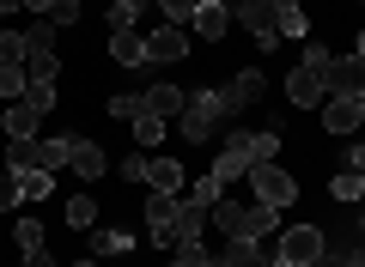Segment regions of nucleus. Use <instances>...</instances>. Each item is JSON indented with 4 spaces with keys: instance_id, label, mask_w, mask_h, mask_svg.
Here are the masks:
<instances>
[{
    "instance_id": "393cba45",
    "label": "nucleus",
    "mask_w": 365,
    "mask_h": 267,
    "mask_svg": "<svg viewBox=\"0 0 365 267\" xmlns=\"http://www.w3.org/2000/svg\"><path fill=\"white\" fill-rule=\"evenodd\" d=\"M134 231H91V255H128Z\"/></svg>"
},
{
    "instance_id": "7c9ffc66",
    "label": "nucleus",
    "mask_w": 365,
    "mask_h": 267,
    "mask_svg": "<svg viewBox=\"0 0 365 267\" xmlns=\"http://www.w3.org/2000/svg\"><path fill=\"white\" fill-rule=\"evenodd\" d=\"M140 19V0H110V31H134Z\"/></svg>"
},
{
    "instance_id": "412c9836",
    "label": "nucleus",
    "mask_w": 365,
    "mask_h": 267,
    "mask_svg": "<svg viewBox=\"0 0 365 267\" xmlns=\"http://www.w3.org/2000/svg\"><path fill=\"white\" fill-rule=\"evenodd\" d=\"M25 55H31V37L6 25V31H0V67H25Z\"/></svg>"
},
{
    "instance_id": "864d4df0",
    "label": "nucleus",
    "mask_w": 365,
    "mask_h": 267,
    "mask_svg": "<svg viewBox=\"0 0 365 267\" xmlns=\"http://www.w3.org/2000/svg\"><path fill=\"white\" fill-rule=\"evenodd\" d=\"M79 267H98V261H79Z\"/></svg>"
},
{
    "instance_id": "c9c22d12",
    "label": "nucleus",
    "mask_w": 365,
    "mask_h": 267,
    "mask_svg": "<svg viewBox=\"0 0 365 267\" xmlns=\"http://www.w3.org/2000/svg\"><path fill=\"white\" fill-rule=\"evenodd\" d=\"M43 19H49V25H61V31H67V25H79V0H55Z\"/></svg>"
},
{
    "instance_id": "5701e85b",
    "label": "nucleus",
    "mask_w": 365,
    "mask_h": 267,
    "mask_svg": "<svg viewBox=\"0 0 365 267\" xmlns=\"http://www.w3.org/2000/svg\"><path fill=\"white\" fill-rule=\"evenodd\" d=\"M274 31H280V43H287V37H304V31H311L304 6H274Z\"/></svg>"
},
{
    "instance_id": "f3484780",
    "label": "nucleus",
    "mask_w": 365,
    "mask_h": 267,
    "mask_svg": "<svg viewBox=\"0 0 365 267\" xmlns=\"http://www.w3.org/2000/svg\"><path fill=\"white\" fill-rule=\"evenodd\" d=\"M55 73H61V55L55 49H31L25 55V79L31 85H55Z\"/></svg>"
},
{
    "instance_id": "e433bc0d",
    "label": "nucleus",
    "mask_w": 365,
    "mask_h": 267,
    "mask_svg": "<svg viewBox=\"0 0 365 267\" xmlns=\"http://www.w3.org/2000/svg\"><path fill=\"white\" fill-rule=\"evenodd\" d=\"M25 37H31V49H55V37H61V25H49V19H37V25H31Z\"/></svg>"
},
{
    "instance_id": "bb28decb",
    "label": "nucleus",
    "mask_w": 365,
    "mask_h": 267,
    "mask_svg": "<svg viewBox=\"0 0 365 267\" xmlns=\"http://www.w3.org/2000/svg\"><path fill=\"white\" fill-rule=\"evenodd\" d=\"M6 170H13V177L37 170V140H13V146H6Z\"/></svg>"
},
{
    "instance_id": "a19ab883",
    "label": "nucleus",
    "mask_w": 365,
    "mask_h": 267,
    "mask_svg": "<svg viewBox=\"0 0 365 267\" xmlns=\"http://www.w3.org/2000/svg\"><path fill=\"white\" fill-rule=\"evenodd\" d=\"M31 79H25V67H0V98H19Z\"/></svg>"
},
{
    "instance_id": "6e6d98bb",
    "label": "nucleus",
    "mask_w": 365,
    "mask_h": 267,
    "mask_svg": "<svg viewBox=\"0 0 365 267\" xmlns=\"http://www.w3.org/2000/svg\"><path fill=\"white\" fill-rule=\"evenodd\" d=\"M311 267H329V261H311Z\"/></svg>"
},
{
    "instance_id": "20e7f679",
    "label": "nucleus",
    "mask_w": 365,
    "mask_h": 267,
    "mask_svg": "<svg viewBox=\"0 0 365 267\" xmlns=\"http://www.w3.org/2000/svg\"><path fill=\"white\" fill-rule=\"evenodd\" d=\"M280 261H287V267H311V261H323V231H317V225H292V231H280Z\"/></svg>"
},
{
    "instance_id": "c85d7f7f",
    "label": "nucleus",
    "mask_w": 365,
    "mask_h": 267,
    "mask_svg": "<svg viewBox=\"0 0 365 267\" xmlns=\"http://www.w3.org/2000/svg\"><path fill=\"white\" fill-rule=\"evenodd\" d=\"M67 225L91 231V225H98V201H91V194H79V201H67Z\"/></svg>"
},
{
    "instance_id": "b1692460",
    "label": "nucleus",
    "mask_w": 365,
    "mask_h": 267,
    "mask_svg": "<svg viewBox=\"0 0 365 267\" xmlns=\"http://www.w3.org/2000/svg\"><path fill=\"white\" fill-rule=\"evenodd\" d=\"M6 134H13V140H31V134H37V110H31L25 98L6 110Z\"/></svg>"
},
{
    "instance_id": "4d7b16f0",
    "label": "nucleus",
    "mask_w": 365,
    "mask_h": 267,
    "mask_svg": "<svg viewBox=\"0 0 365 267\" xmlns=\"http://www.w3.org/2000/svg\"><path fill=\"white\" fill-rule=\"evenodd\" d=\"M359 6H365V0H359Z\"/></svg>"
},
{
    "instance_id": "ea45409f",
    "label": "nucleus",
    "mask_w": 365,
    "mask_h": 267,
    "mask_svg": "<svg viewBox=\"0 0 365 267\" xmlns=\"http://www.w3.org/2000/svg\"><path fill=\"white\" fill-rule=\"evenodd\" d=\"M13 237H19V249H43V225H37V219H19Z\"/></svg>"
},
{
    "instance_id": "4c0bfd02",
    "label": "nucleus",
    "mask_w": 365,
    "mask_h": 267,
    "mask_svg": "<svg viewBox=\"0 0 365 267\" xmlns=\"http://www.w3.org/2000/svg\"><path fill=\"white\" fill-rule=\"evenodd\" d=\"M19 189H25V201H43V194H49V170H25Z\"/></svg>"
},
{
    "instance_id": "58836bf2",
    "label": "nucleus",
    "mask_w": 365,
    "mask_h": 267,
    "mask_svg": "<svg viewBox=\"0 0 365 267\" xmlns=\"http://www.w3.org/2000/svg\"><path fill=\"white\" fill-rule=\"evenodd\" d=\"M170 267H207V249H201V243H177Z\"/></svg>"
},
{
    "instance_id": "f704fd0d",
    "label": "nucleus",
    "mask_w": 365,
    "mask_h": 267,
    "mask_svg": "<svg viewBox=\"0 0 365 267\" xmlns=\"http://www.w3.org/2000/svg\"><path fill=\"white\" fill-rule=\"evenodd\" d=\"M158 6H165V25H189V19H195V0H158Z\"/></svg>"
},
{
    "instance_id": "dca6fc26",
    "label": "nucleus",
    "mask_w": 365,
    "mask_h": 267,
    "mask_svg": "<svg viewBox=\"0 0 365 267\" xmlns=\"http://www.w3.org/2000/svg\"><path fill=\"white\" fill-rule=\"evenodd\" d=\"M140 98H146V115H158V122H165V115H182L189 91H182V85H146Z\"/></svg>"
},
{
    "instance_id": "4be33fe9",
    "label": "nucleus",
    "mask_w": 365,
    "mask_h": 267,
    "mask_svg": "<svg viewBox=\"0 0 365 267\" xmlns=\"http://www.w3.org/2000/svg\"><path fill=\"white\" fill-rule=\"evenodd\" d=\"M67 152H73V140H61V134H55V140H37V170H61L67 164Z\"/></svg>"
},
{
    "instance_id": "423d86ee",
    "label": "nucleus",
    "mask_w": 365,
    "mask_h": 267,
    "mask_svg": "<svg viewBox=\"0 0 365 267\" xmlns=\"http://www.w3.org/2000/svg\"><path fill=\"white\" fill-rule=\"evenodd\" d=\"M140 55H146V67H170V61L189 55V37H182L177 25H158L153 37H140Z\"/></svg>"
},
{
    "instance_id": "6e6552de",
    "label": "nucleus",
    "mask_w": 365,
    "mask_h": 267,
    "mask_svg": "<svg viewBox=\"0 0 365 267\" xmlns=\"http://www.w3.org/2000/svg\"><path fill=\"white\" fill-rule=\"evenodd\" d=\"M323 261L329 267H365V231L359 225H341L335 237H323Z\"/></svg>"
},
{
    "instance_id": "f257e3e1",
    "label": "nucleus",
    "mask_w": 365,
    "mask_h": 267,
    "mask_svg": "<svg viewBox=\"0 0 365 267\" xmlns=\"http://www.w3.org/2000/svg\"><path fill=\"white\" fill-rule=\"evenodd\" d=\"M182 140H213V134H225V122H232V110H225L220 91H189V103H182Z\"/></svg>"
},
{
    "instance_id": "f8f14e48",
    "label": "nucleus",
    "mask_w": 365,
    "mask_h": 267,
    "mask_svg": "<svg viewBox=\"0 0 365 267\" xmlns=\"http://www.w3.org/2000/svg\"><path fill=\"white\" fill-rule=\"evenodd\" d=\"M274 206H244L237 213V231H232V243H262V237H274Z\"/></svg>"
},
{
    "instance_id": "7ed1b4c3",
    "label": "nucleus",
    "mask_w": 365,
    "mask_h": 267,
    "mask_svg": "<svg viewBox=\"0 0 365 267\" xmlns=\"http://www.w3.org/2000/svg\"><path fill=\"white\" fill-rule=\"evenodd\" d=\"M232 19L262 43V49H280V31H274V0H237Z\"/></svg>"
},
{
    "instance_id": "f03ea898",
    "label": "nucleus",
    "mask_w": 365,
    "mask_h": 267,
    "mask_svg": "<svg viewBox=\"0 0 365 267\" xmlns=\"http://www.w3.org/2000/svg\"><path fill=\"white\" fill-rule=\"evenodd\" d=\"M250 182H256V206H274V213H280V206L299 201V182L280 164H250Z\"/></svg>"
},
{
    "instance_id": "c03bdc74",
    "label": "nucleus",
    "mask_w": 365,
    "mask_h": 267,
    "mask_svg": "<svg viewBox=\"0 0 365 267\" xmlns=\"http://www.w3.org/2000/svg\"><path fill=\"white\" fill-rule=\"evenodd\" d=\"M146 164H153V158H140V152H128V158H122V177H128V182H146Z\"/></svg>"
},
{
    "instance_id": "a878e982",
    "label": "nucleus",
    "mask_w": 365,
    "mask_h": 267,
    "mask_svg": "<svg viewBox=\"0 0 365 267\" xmlns=\"http://www.w3.org/2000/svg\"><path fill=\"white\" fill-rule=\"evenodd\" d=\"M110 55H116V61H146V55H140V31H110Z\"/></svg>"
},
{
    "instance_id": "c756f323",
    "label": "nucleus",
    "mask_w": 365,
    "mask_h": 267,
    "mask_svg": "<svg viewBox=\"0 0 365 267\" xmlns=\"http://www.w3.org/2000/svg\"><path fill=\"white\" fill-rule=\"evenodd\" d=\"M237 177H250V164H244L237 152H220V164H213V182H225V189H232Z\"/></svg>"
},
{
    "instance_id": "37998d69",
    "label": "nucleus",
    "mask_w": 365,
    "mask_h": 267,
    "mask_svg": "<svg viewBox=\"0 0 365 267\" xmlns=\"http://www.w3.org/2000/svg\"><path fill=\"white\" fill-rule=\"evenodd\" d=\"M220 194H225V182H195V194H189V201H195V206H207V213H213V201H220Z\"/></svg>"
},
{
    "instance_id": "72a5a7b5",
    "label": "nucleus",
    "mask_w": 365,
    "mask_h": 267,
    "mask_svg": "<svg viewBox=\"0 0 365 267\" xmlns=\"http://www.w3.org/2000/svg\"><path fill=\"white\" fill-rule=\"evenodd\" d=\"M19 201H25V189H19V177H13V170H0V213H13Z\"/></svg>"
},
{
    "instance_id": "603ef678",
    "label": "nucleus",
    "mask_w": 365,
    "mask_h": 267,
    "mask_svg": "<svg viewBox=\"0 0 365 267\" xmlns=\"http://www.w3.org/2000/svg\"><path fill=\"white\" fill-rule=\"evenodd\" d=\"M274 6H299V0H274Z\"/></svg>"
},
{
    "instance_id": "4468645a",
    "label": "nucleus",
    "mask_w": 365,
    "mask_h": 267,
    "mask_svg": "<svg viewBox=\"0 0 365 267\" xmlns=\"http://www.w3.org/2000/svg\"><path fill=\"white\" fill-rule=\"evenodd\" d=\"M262 85H268V79H262L256 67H244L232 85H220V98H225V110H244V103H256V98H262Z\"/></svg>"
},
{
    "instance_id": "cd10ccee",
    "label": "nucleus",
    "mask_w": 365,
    "mask_h": 267,
    "mask_svg": "<svg viewBox=\"0 0 365 267\" xmlns=\"http://www.w3.org/2000/svg\"><path fill=\"white\" fill-rule=\"evenodd\" d=\"M329 194H335V201H347V206H353V201H359V194H365V177H359V170H341V177L329 182Z\"/></svg>"
},
{
    "instance_id": "5fc2aeb1",
    "label": "nucleus",
    "mask_w": 365,
    "mask_h": 267,
    "mask_svg": "<svg viewBox=\"0 0 365 267\" xmlns=\"http://www.w3.org/2000/svg\"><path fill=\"white\" fill-rule=\"evenodd\" d=\"M359 55H365V37H359Z\"/></svg>"
},
{
    "instance_id": "13d9d810",
    "label": "nucleus",
    "mask_w": 365,
    "mask_h": 267,
    "mask_svg": "<svg viewBox=\"0 0 365 267\" xmlns=\"http://www.w3.org/2000/svg\"><path fill=\"white\" fill-rule=\"evenodd\" d=\"M280 267H287V261H280Z\"/></svg>"
},
{
    "instance_id": "49530a36",
    "label": "nucleus",
    "mask_w": 365,
    "mask_h": 267,
    "mask_svg": "<svg viewBox=\"0 0 365 267\" xmlns=\"http://www.w3.org/2000/svg\"><path fill=\"white\" fill-rule=\"evenodd\" d=\"M25 267H55V255L49 249H25Z\"/></svg>"
},
{
    "instance_id": "0eeeda50",
    "label": "nucleus",
    "mask_w": 365,
    "mask_h": 267,
    "mask_svg": "<svg viewBox=\"0 0 365 267\" xmlns=\"http://www.w3.org/2000/svg\"><path fill=\"white\" fill-rule=\"evenodd\" d=\"M225 152H237L244 164H274L280 134H274V127H256V134H225Z\"/></svg>"
},
{
    "instance_id": "a211bd4d",
    "label": "nucleus",
    "mask_w": 365,
    "mask_h": 267,
    "mask_svg": "<svg viewBox=\"0 0 365 267\" xmlns=\"http://www.w3.org/2000/svg\"><path fill=\"white\" fill-rule=\"evenodd\" d=\"M323 122H329V134H353V127H359V103L329 98V103H323Z\"/></svg>"
},
{
    "instance_id": "9b49d317",
    "label": "nucleus",
    "mask_w": 365,
    "mask_h": 267,
    "mask_svg": "<svg viewBox=\"0 0 365 267\" xmlns=\"http://www.w3.org/2000/svg\"><path fill=\"white\" fill-rule=\"evenodd\" d=\"M225 261L232 267H280V237H262V243H232V249H225Z\"/></svg>"
},
{
    "instance_id": "09e8293b",
    "label": "nucleus",
    "mask_w": 365,
    "mask_h": 267,
    "mask_svg": "<svg viewBox=\"0 0 365 267\" xmlns=\"http://www.w3.org/2000/svg\"><path fill=\"white\" fill-rule=\"evenodd\" d=\"M49 6H55V0H25V13H37V19L49 13Z\"/></svg>"
},
{
    "instance_id": "79ce46f5",
    "label": "nucleus",
    "mask_w": 365,
    "mask_h": 267,
    "mask_svg": "<svg viewBox=\"0 0 365 267\" xmlns=\"http://www.w3.org/2000/svg\"><path fill=\"white\" fill-rule=\"evenodd\" d=\"M25 103H31L37 115H49V110H55V85H25Z\"/></svg>"
},
{
    "instance_id": "2f4dec72",
    "label": "nucleus",
    "mask_w": 365,
    "mask_h": 267,
    "mask_svg": "<svg viewBox=\"0 0 365 267\" xmlns=\"http://www.w3.org/2000/svg\"><path fill=\"white\" fill-rule=\"evenodd\" d=\"M110 115H116V122H128V115H146V98H134V91H116V98H110Z\"/></svg>"
},
{
    "instance_id": "aec40b11",
    "label": "nucleus",
    "mask_w": 365,
    "mask_h": 267,
    "mask_svg": "<svg viewBox=\"0 0 365 267\" xmlns=\"http://www.w3.org/2000/svg\"><path fill=\"white\" fill-rule=\"evenodd\" d=\"M146 182H153L158 194H177L182 189V164L177 158H153V164H146Z\"/></svg>"
},
{
    "instance_id": "473e14b6",
    "label": "nucleus",
    "mask_w": 365,
    "mask_h": 267,
    "mask_svg": "<svg viewBox=\"0 0 365 267\" xmlns=\"http://www.w3.org/2000/svg\"><path fill=\"white\" fill-rule=\"evenodd\" d=\"M134 140H140V146H158V140H165V122H158V115H134Z\"/></svg>"
},
{
    "instance_id": "de8ad7c7",
    "label": "nucleus",
    "mask_w": 365,
    "mask_h": 267,
    "mask_svg": "<svg viewBox=\"0 0 365 267\" xmlns=\"http://www.w3.org/2000/svg\"><path fill=\"white\" fill-rule=\"evenodd\" d=\"M347 225H359V231H365V194L353 201V219H347Z\"/></svg>"
},
{
    "instance_id": "a18cd8bd",
    "label": "nucleus",
    "mask_w": 365,
    "mask_h": 267,
    "mask_svg": "<svg viewBox=\"0 0 365 267\" xmlns=\"http://www.w3.org/2000/svg\"><path fill=\"white\" fill-rule=\"evenodd\" d=\"M329 61H335V55H329L323 43H311V49H304V67H323V73H329Z\"/></svg>"
},
{
    "instance_id": "3c124183",
    "label": "nucleus",
    "mask_w": 365,
    "mask_h": 267,
    "mask_svg": "<svg viewBox=\"0 0 365 267\" xmlns=\"http://www.w3.org/2000/svg\"><path fill=\"white\" fill-rule=\"evenodd\" d=\"M353 103H359V122H365V91H359V98H353Z\"/></svg>"
},
{
    "instance_id": "6ab92c4d",
    "label": "nucleus",
    "mask_w": 365,
    "mask_h": 267,
    "mask_svg": "<svg viewBox=\"0 0 365 267\" xmlns=\"http://www.w3.org/2000/svg\"><path fill=\"white\" fill-rule=\"evenodd\" d=\"M201 231H207V206L182 201L177 206V243H201Z\"/></svg>"
},
{
    "instance_id": "9d476101",
    "label": "nucleus",
    "mask_w": 365,
    "mask_h": 267,
    "mask_svg": "<svg viewBox=\"0 0 365 267\" xmlns=\"http://www.w3.org/2000/svg\"><path fill=\"white\" fill-rule=\"evenodd\" d=\"M177 194H158L153 189V201H146V225H153V237L158 243H170V249H177Z\"/></svg>"
},
{
    "instance_id": "8fccbe9b",
    "label": "nucleus",
    "mask_w": 365,
    "mask_h": 267,
    "mask_svg": "<svg viewBox=\"0 0 365 267\" xmlns=\"http://www.w3.org/2000/svg\"><path fill=\"white\" fill-rule=\"evenodd\" d=\"M19 6H25V0H0V13H19Z\"/></svg>"
},
{
    "instance_id": "ddd939ff",
    "label": "nucleus",
    "mask_w": 365,
    "mask_h": 267,
    "mask_svg": "<svg viewBox=\"0 0 365 267\" xmlns=\"http://www.w3.org/2000/svg\"><path fill=\"white\" fill-rule=\"evenodd\" d=\"M189 25H195V37H225L232 31V6L225 0H195V19Z\"/></svg>"
},
{
    "instance_id": "39448f33",
    "label": "nucleus",
    "mask_w": 365,
    "mask_h": 267,
    "mask_svg": "<svg viewBox=\"0 0 365 267\" xmlns=\"http://www.w3.org/2000/svg\"><path fill=\"white\" fill-rule=\"evenodd\" d=\"M323 91L329 98H359L365 91V55H347V61H329V73H323Z\"/></svg>"
},
{
    "instance_id": "2eb2a0df",
    "label": "nucleus",
    "mask_w": 365,
    "mask_h": 267,
    "mask_svg": "<svg viewBox=\"0 0 365 267\" xmlns=\"http://www.w3.org/2000/svg\"><path fill=\"white\" fill-rule=\"evenodd\" d=\"M67 164H73V177H79V182H98V177L110 170V158L98 152L91 140H73V152H67Z\"/></svg>"
},
{
    "instance_id": "1a4fd4ad",
    "label": "nucleus",
    "mask_w": 365,
    "mask_h": 267,
    "mask_svg": "<svg viewBox=\"0 0 365 267\" xmlns=\"http://www.w3.org/2000/svg\"><path fill=\"white\" fill-rule=\"evenodd\" d=\"M329 98V91H323V67H292V73H287V103H292V110H317V103H323Z\"/></svg>"
}]
</instances>
